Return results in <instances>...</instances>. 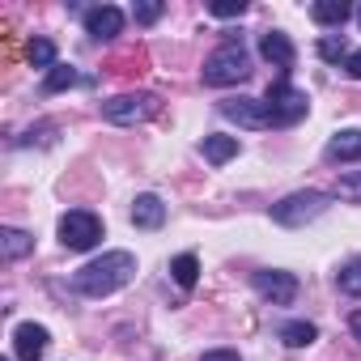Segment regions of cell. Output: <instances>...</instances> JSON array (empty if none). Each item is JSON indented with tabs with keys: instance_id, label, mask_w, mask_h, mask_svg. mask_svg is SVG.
Instances as JSON below:
<instances>
[{
	"instance_id": "cell-1",
	"label": "cell",
	"mask_w": 361,
	"mask_h": 361,
	"mask_svg": "<svg viewBox=\"0 0 361 361\" xmlns=\"http://www.w3.org/2000/svg\"><path fill=\"white\" fill-rule=\"evenodd\" d=\"M132 276H136V255H132V251H106L102 259H90V264L73 276V289H77L81 298H106V293L123 289Z\"/></svg>"
},
{
	"instance_id": "cell-2",
	"label": "cell",
	"mask_w": 361,
	"mask_h": 361,
	"mask_svg": "<svg viewBox=\"0 0 361 361\" xmlns=\"http://www.w3.org/2000/svg\"><path fill=\"white\" fill-rule=\"evenodd\" d=\"M251 77V56L243 47V39L221 43L209 60H204V85H238Z\"/></svg>"
},
{
	"instance_id": "cell-3",
	"label": "cell",
	"mask_w": 361,
	"mask_h": 361,
	"mask_svg": "<svg viewBox=\"0 0 361 361\" xmlns=\"http://www.w3.org/2000/svg\"><path fill=\"white\" fill-rule=\"evenodd\" d=\"M264 106H268V119H272V128H293L306 111H310V98L289 81V73H281L272 85H268V98H264Z\"/></svg>"
},
{
	"instance_id": "cell-4",
	"label": "cell",
	"mask_w": 361,
	"mask_h": 361,
	"mask_svg": "<svg viewBox=\"0 0 361 361\" xmlns=\"http://www.w3.org/2000/svg\"><path fill=\"white\" fill-rule=\"evenodd\" d=\"M331 209V192H293V196H285L281 204H272V221L276 226H285V230H298V226H306V221H314V217H323Z\"/></svg>"
},
{
	"instance_id": "cell-5",
	"label": "cell",
	"mask_w": 361,
	"mask_h": 361,
	"mask_svg": "<svg viewBox=\"0 0 361 361\" xmlns=\"http://www.w3.org/2000/svg\"><path fill=\"white\" fill-rule=\"evenodd\" d=\"M157 106H161L157 94H119V98H106V102H102V119L128 128V123H145V119H153Z\"/></svg>"
},
{
	"instance_id": "cell-6",
	"label": "cell",
	"mask_w": 361,
	"mask_h": 361,
	"mask_svg": "<svg viewBox=\"0 0 361 361\" xmlns=\"http://www.w3.org/2000/svg\"><path fill=\"white\" fill-rule=\"evenodd\" d=\"M98 238H102V221L90 209H73L60 217V243L68 251H90V247H98Z\"/></svg>"
},
{
	"instance_id": "cell-7",
	"label": "cell",
	"mask_w": 361,
	"mask_h": 361,
	"mask_svg": "<svg viewBox=\"0 0 361 361\" xmlns=\"http://www.w3.org/2000/svg\"><path fill=\"white\" fill-rule=\"evenodd\" d=\"M251 285H255V293H259L264 302H272V306H289V302L298 298V276H293V272L264 268V272L251 276Z\"/></svg>"
},
{
	"instance_id": "cell-8",
	"label": "cell",
	"mask_w": 361,
	"mask_h": 361,
	"mask_svg": "<svg viewBox=\"0 0 361 361\" xmlns=\"http://www.w3.org/2000/svg\"><path fill=\"white\" fill-rule=\"evenodd\" d=\"M221 115H226V119H234L238 128H251V132H259V128H272L264 98H247V94H238V98H226V102H221Z\"/></svg>"
},
{
	"instance_id": "cell-9",
	"label": "cell",
	"mask_w": 361,
	"mask_h": 361,
	"mask_svg": "<svg viewBox=\"0 0 361 361\" xmlns=\"http://www.w3.org/2000/svg\"><path fill=\"white\" fill-rule=\"evenodd\" d=\"M47 344H51V336H47L43 323H18L13 327V353H18V361H43Z\"/></svg>"
},
{
	"instance_id": "cell-10",
	"label": "cell",
	"mask_w": 361,
	"mask_h": 361,
	"mask_svg": "<svg viewBox=\"0 0 361 361\" xmlns=\"http://www.w3.org/2000/svg\"><path fill=\"white\" fill-rule=\"evenodd\" d=\"M119 30H123V9H115V5H98V9L85 13V35H90V39L111 43Z\"/></svg>"
},
{
	"instance_id": "cell-11",
	"label": "cell",
	"mask_w": 361,
	"mask_h": 361,
	"mask_svg": "<svg viewBox=\"0 0 361 361\" xmlns=\"http://www.w3.org/2000/svg\"><path fill=\"white\" fill-rule=\"evenodd\" d=\"M259 56H264L272 68H281V73H289V68H293V60H298V51H293L289 35H281V30L259 35Z\"/></svg>"
},
{
	"instance_id": "cell-12",
	"label": "cell",
	"mask_w": 361,
	"mask_h": 361,
	"mask_svg": "<svg viewBox=\"0 0 361 361\" xmlns=\"http://www.w3.org/2000/svg\"><path fill=\"white\" fill-rule=\"evenodd\" d=\"M161 221H166L161 196H153V192L136 196V204H132V226H136V230H161Z\"/></svg>"
},
{
	"instance_id": "cell-13",
	"label": "cell",
	"mask_w": 361,
	"mask_h": 361,
	"mask_svg": "<svg viewBox=\"0 0 361 361\" xmlns=\"http://www.w3.org/2000/svg\"><path fill=\"white\" fill-rule=\"evenodd\" d=\"M323 157H327V161H361V128H344V132H336V136L327 140Z\"/></svg>"
},
{
	"instance_id": "cell-14",
	"label": "cell",
	"mask_w": 361,
	"mask_h": 361,
	"mask_svg": "<svg viewBox=\"0 0 361 361\" xmlns=\"http://www.w3.org/2000/svg\"><path fill=\"white\" fill-rule=\"evenodd\" d=\"M0 251H5V259L13 264V259H22V255H30L35 251V234H26V230H0Z\"/></svg>"
},
{
	"instance_id": "cell-15",
	"label": "cell",
	"mask_w": 361,
	"mask_h": 361,
	"mask_svg": "<svg viewBox=\"0 0 361 361\" xmlns=\"http://www.w3.org/2000/svg\"><path fill=\"white\" fill-rule=\"evenodd\" d=\"M200 153H204V161H213V166H226V161L238 153V136H204Z\"/></svg>"
},
{
	"instance_id": "cell-16",
	"label": "cell",
	"mask_w": 361,
	"mask_h": 361,
	"mask_svg": "<svg viewBox=\"0 0 361 361\" xmlns=\"http://www.w3.org/2000/svg\"><path fill=\"white\" fill-rule=\"evenodd\" d=\"M348 5L344 0H319V5H310V18L319 22V26H344L348 22Z\"/></svg>"
},
{
	"instance_id": "cell-17",
	"label": "cell",
	"mask_w": 361,
	"mask_h": 361,
	"mask_svg": "<svg viewBox=\"0 0 361 361\" xmlns=\"http://www.w3.org/2000/svg\"><path fill=\"white\" fill-rule=\"evenodd\" d=\"M314 336H319V327L306 323V319H293V323L281 327V340H285L289 348H306V344H314Z\"/></svg>"
},
{
	"instance_id": "cell-18",
	"label": "cell",
	"mask_w": 361,
	"mask_h": 361,
	"mask_svg": "<svg viewBox=\"0 0 361 361\" xmlns=\"http://www.w3.org/2000/svg\"><path fill=\"white\" fill-rule=\"evenodd\" d=\"M170 276H174V285L192 289V285L200 281V259H196V255H178V259L170 264Z\"/></svg>"
},
{
	"instance_id": "cell-19",
	"label": "cell",
	"mask_w": 361,
	"mask_h": 361,
	"mask_svg": "<svg viewBox=\"0 0 361 361\" xmlns=\"http://www.w3.org/2000/svg\"><path fill=\"white\" fill-rule=\"evenodd\" d=\"M26 60L35 64V68H56V43L51 39H30V47H26Z\"/></svg>"
},
{
	"instance_id": "cell-20",
	"label": "cell",
	"mask_w": 361,
	"mask_h": 361,
	"mask_svg": "<svg viewBox=\"0 0 361 361\" xmlns=\"http://www.w3.org/2000/svg\"><path fill=\"white\" fill-rule=\"evenodd\" d=\"M336 285H340V293L361 298V255H357V259H348V264L336 272Z\"/></svg>"
},
{
	"instance_id": "cell-21",
	"label": "cell",
	"mask_w": 361,
	"mask_h": 361,
	"mask_svg": "<svg viewBox=\"0 0 361 361\" xmlns=\"http://www.w3.org/2000/svg\"><path fill=\"white\" fill-rule=\"evenodd\" d=\"M77 81H81V73H77L73 64H56V68L47 73L43 90H47V94H60V90H68V85H77Z\"/></svg>"
},
{
	"instance_id": "cell-22",
	"label": "cell",
	"mask_w": 361,
	"mask_h": 361,
	"mask_svg": "<svg viewBox=\"0 0 361 361\" xmlns=\"http://www.w3.org/2000/svg\"><path fill=\"white\" fill-rule=\"evenodd\" d=\"M331 196H340V200H348V204H361V170H353V174H340Z\"/></svg>"
},
{
	"instance_id": "cell-23",
	"label": "cell",
	"mask_w": 361,
	"mask_h": 361,
	"mask_svg": "<svg viewBox=\"0 0 361 361\" xmlns=\"http://www.w3.org/2000/svg\"><path fill=\"white\" fill-rule=\"evenodd\" d=\"M319 56H323L327 64H340V68H344V60H348L353 51H348V43H344V39H336V35H327V39L319 43Z\"/></svg>"
},
{
	"instance_id": "cell-24",
	"label": "cell",
	"mask_w": 361,
	"mask_h": 361,
	"mask_svg": "<svg viewBox=\"0 0 361 361\" xmlns=\"http://www.w3.org/2000/svg\"><path fill=\"white\" fill-rule=\"evenodd\" d=\"M247 5L243 0H221V5H213V18H243Z\"/></svg>"
},
{
	"instance_id": "cell-25",
	"label": "cell",
	"mask_w": 361,
	"mask_h": 361,
	"mask_svg": "<svg viewBox=\"0 0 361 361\" xmlns=\"http://www.w3.org/2000/svg\"><path fill=\"white\" fill-rule=\"evenodd\" d=\"M132 18H136L140 26H149V22H157V18H161V5H136V9H132Z\"/></svg>"
},
{
	"instance_id": "cell-26",
	"label": "cell",
	"mask_w": 361,
	"mask_h": 361,
	"mask_svg": "<svg viewBox=\"0 0 361 361\" xmlns=\"http://www.w3.org/2000/svg\"><path fill=\"white\" fill-rule=\"evenodd\" d=\"M51 132H56V123H39V140H43V145L51 140ZM26 140H35V128H30V132H26V136H22L18 145H26Z\"/></svg>"
},
{
	"instance_id": "cell-27",
	"label": "cell",
	"mask_w": 361,
	"mask_h": 361,
	"mask_svg": "<svg viewBox=\"0 0 361 361\" xmlns=\"http://www.w3.org/2000/svg\"><path fill=\"white\" fill-rule=\"evenodd\" d=\"M344 73H348L353 81H361V47H357V51H353V56L344 60Z\"/></svg>"
},
{
	"instance_id": "cell-28",
	"label": "cell",
	"mask_w": 361,
	"mask_h": 361,
	"mask_svg": "<svg viewBox=\"0 0 361 361\" xmlns=\"http://www.w3.org/2000/svg\"><path fill=\"white\" fill-rule=\"evenodd\" d=\"M200 361H243V357H238L234 348H213V353H204Z\"/></svg>"
},
{
	"instance_id": "cell-29",
	"label": "cell",
	"mask_w": 361,
	"mask_h": 361,
	"mask_svg": "<svg viewBox=\"0 0 361 361\" xmlns=\"http://www.w3.org/2000/svg\"><path fill=\"white\" fill-rule=\"evenodd\" d=\"M348 327H353V336L361 340V310H353V319H348Z\"/></svg>"
},
{
	"instance_id": "cell-30",
	"label": "cell",
	"mask_w": 361,
	"mask_h": 361,
	"mask_svg": "<svg viewBox=\"0 0 361 361\" xmlns=\"http://www.w3.org/2000/svg\"><path fill=\"white\" fill-rule=\"evenodd\" d=\"M357 22H361V9H357Z\"/></svg>"
}]
</instances>
